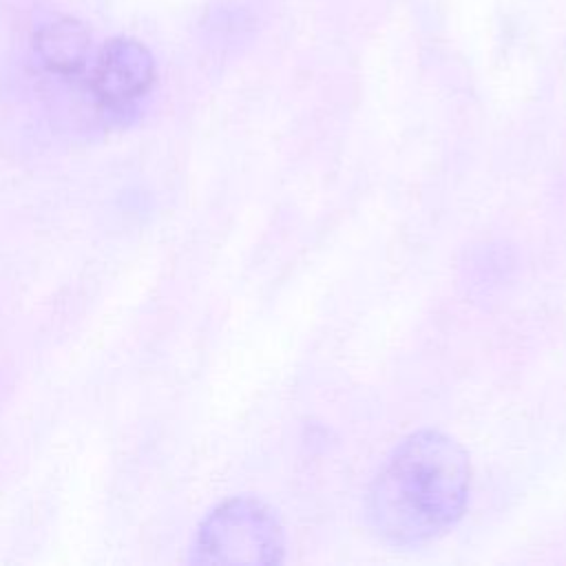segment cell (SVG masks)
<instances>
[{"label": "cell", "mask_w": 566, "mask_h": 566, "mask_svg": "<svg viewBox=\"0 0 566 566\" xmlns=\"http://www.w3.org/2000/svg\"><path fill=\"white\" fill-rule=\"evenodd\" d=\"M471 464L464 449L442 431L405 438L367 495L374 531L391 544L418 546L451 528L464 513Z\"/></svg>", "instance_id": "6da1fadb"}, {"label": "cell", "mask_w": 566, "mask_h": 566, "mask_svg": "<svg viewBox=\"0 0 566 566\" xmlns=\"http://www.w3.org/2000/svg\"><path fill=\"white\" fill-rule=\"evenodd\" d=\"M283 528L276 515L252 497L217 506L199 526L195 562L201 564H279Z\"/></svg>", "instance_id": "7a4b0ae2"}, {"label": "cell", "mask_w": 566, "mask_h": 566, "mask_svg": "<svg viewBox=\"0 0 566 566\" xmlns=\"http://www.w3.org/2000/svg\"><path fill=\"white\" fill-rule=\"evenodd\" d=\"M155 80L150 51L130 38H113L97 55L91 75L93 95L104 106H124L142 97Z\"/></svg>", "instance_id": "3957f363"}, {"label": "cell", "mask_w": 566, "mask_h": 566, "mask_svg": "<svg viewBox=\"0 0 566 566\" xmlns=\"http://www.w3.org/2000/svg\"><path fill=\"white\" fill-rule=\"evenodd\" d=\"M40 62L57 75L80 73L91 55V33L73 18H57L35 33Z\"/></svg>", "instance_id": "277c9868"}]
</instances>
